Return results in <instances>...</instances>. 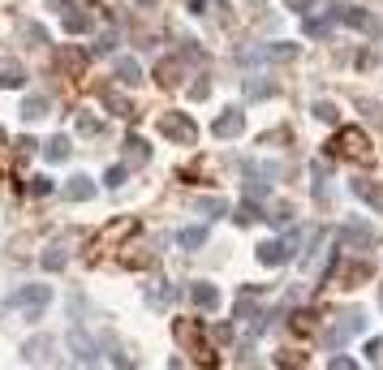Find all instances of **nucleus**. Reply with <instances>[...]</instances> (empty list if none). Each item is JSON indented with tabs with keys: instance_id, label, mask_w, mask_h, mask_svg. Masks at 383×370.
<instances>
[{
	"instance_id": "nucleus-1",
	"label": "nucleus",
	"mask_w": 383,
	"mask_h": 370,
	"mask_svg": "<svg viewBox=\"0 0 383 370\" xmlns=\"http://www.w3.org/2000/svg\"><path fill=\"white\" fill-rule=\"evenodd\" d=\"M302 241H306V229H293L289 237H271V241L258 245V262H263V267H285V262L297 254Z\"/></svg>"
},
{
	"instance_id": "nucleus-2",
	"label": "nucleus",
	"mask_w": 383,
	"mask_h": 370,
	"mask_svg": "<svg viewBox=\"0 0 383 370\" xmlns=\"http://www.w3.org/2000/svg\"><path fill=\"white\" fill-rule=\"evenodd\" d=\"M358 332H366V314H362V310H345L341 319H336L332 328H327V336H323V340H327V349H341V345H349Z\"/></svg>"
},
{
	"instance_id": "nucleus-3",
	"label": "nucleus",
	"mask_w": 383,
	"mask_h": 370,
	"mask_svg": "<svg viewBox=\"0 0 383 370\" xmlns=\"http://www.w3.org/2000/svg\"><path fill=\"white\" fill-rule=\"evenodd\" d=\"M332 151H336V155H349V160H358V164H370V160H375L370 138H366L362 129H341L336 142H332Z\"/></svg>"
},
{
	"instance_id": "nucleus-4",
	"label": "nucleus",
	"mask_w": 383,
	"mask_h": 370,
	"mask_svg": "<svg viewBox=\"0 0 383 370\" xmlns=\"http://www.w3.org/2000/svg\"><path fill=\"white\" fill-rule=\"evenodd\" d=\"M47 301H52V289H47V284H26V289H18V293L9 297V306L22 310L26 319H39Z\"/></svg>"
},
{
	"instance_id": "nucleus-5",
	"label": "nucleus",
	"mask_w": 383,
	"mask_h": 370,
	"mask_svg": "<svg viewBox=\"0 0 383 370\" xmlns=\"http://www.w3.org/2000/svg\"><path fill=\"white\" fill-rule=\"evenodd\" d=\"M341 245H345V250H375V245H379V229L366 224V220H345Z\"/></svg>"
},
{
	"instance_id": "nucleus-6",
	"label": "nucleus",
	"mask_w": 383,
	"mask_h": 370,
	"mask_svg": "<svg viewBox=\"0 0 383 370\" xmlns=\"http://www.w3.org/2000/svg\"><path fill=\"white\" fill-rule=\"evenodd\" d=\"M159 134L173 138V142H181V146H190V142L198 138V125H194L185 112H164V117H159Z\"/></svg>"
},
{
	"instance_id": "nucleus-7",
	"label": "nucleus",
	"mask_w": 383,
	"mask_h": 370,
	"mask_svg": "<svg viewBox=\"0 0 383 370\" xmlns=\"http://www.w3.org/2000/svg\"><path fill=\"white\" fill-rule=\"evenodd\" d=\"M241 129H246V112L241 108H224L220 117H215V125H211L215 138H237Z\"/></svg>"
},
{
	"instance_id": "nucleus-8",
	"label": "nucleus",
	"mask_w": 383,
	"mask_h": 370,
	"mask_svg": "<svg viewBox=\"0 0 383 370\" xmlns=\"http://www.w3.org/2000/svg\"><path fill=\"white\" fill-rule=\"evenodd\" d=\"M332 18H336V26H353V30H375V18H370L366 9H358V5H349V9H332Z\"/></svg>"
},
{
	"instance_id": "nucleus-9",
	"label": "nucleus",
	"mask_w": 383,
	"mask_h": 370,
	"mask_svg": "<svg viewBox=\"0 0 383 370\" xmlns=\"http://www.w3.org/2000/svg\"><path fill=\"white\" fill-rule=\"evenodd\" d=\"M69 353H74L82 366H95V362H99V349H95V340H91L86 332H69Z\"/></svg>"
},
{
	"instance_id": "nucleus-10",
	"label": "nucleus",
	"mask_w": 383,
	"mask_h": 370,
	"mask_svg": "<svg viewBox=\"0 0 383 370\" xmlns=\"http://www.w3.org/2000/svg\"><path fill=\"white\" fill-rule=\"evenodd\" d=\"M61 194H65L69 202H86V198H95V181H91L86 173H78V177H69V181L61 185Z\"/></svg>"
},
{
	"instance_id": "nucleus-11",
	"label": "nucleus",
	"mask_w": 383,
	"mask_h": 370,
	"mask_svg": "<svg viewBox=\"0 0 383 370\" xmlns=\"http://www.w3.org/2000/svg\"><path fill=\"white\" fill-rule=\"evenodd\" d=\"M190 301H194L198 310H215V306H220V289L207 284V280H198V284H190Z\"/></svg>"
},
{
	"instance_id": "nucleus-12",
	"label": "nucleus",
	"mask_w": 383,
	"mask_h": 370,
	"mask_svg": "<svg viewBox=\"0 0 383 370\" xmlns=\"http://www.w3.org/2000/svg\"><path fill=\"white\" fill-rule=\"evenodd\" d=\"M39 262H43V272H61L65 262H69V250H65L61 241H52V245L43 250V258H39Z\"/></svg>"
},
{
	"instance_id": "nucleus-13",
	"label": "nucleus",
	"mask_w": 383,
	"mask_h": 370,
	"mask_svg": "<svg viewBox=\"0 0 383 370\" xmlns=\"http://www.w3.org/2000/svg\"><path fill=\"white\" fill-rule=\"evenodd\" d=\"M47 353H52V336H35L22 345V362H47Z\"/></svg>"
},
{
	"instance_id": "nucleus-14",
	"label": "nucleus",
	"mask_w": 383,
	"mask_h": 370,
	"mask_svg": "<svg viewBox=\"0 0 383 370\" xmlns=\"http://www.w3.org/2000/svg\"><path fill=\"white\" fill-rule=\"evenodd\" d=\"M47 108H52L47 95H26V99H22V117H26V121H43Z\"/></svg>"
},
{
	"instance_id": "nucleus-15",
	"label": "nucleus",
	"mask_w": 383,
	"mask_h": 370,
	"mask_svg": "<svg viewBox=\"0 0 383 370\" xmlns=\"http://www.w3.org/2000/svg\"><path fill=\"white\" fill-rule=\"evenodd\" d=\"M125 160H130V164H147V160H151L147 138H138V134H130V138H125Z\"/></svg>"
},
{
	"instance_id": "nucleus-16",
	"label": "nucleus",
	"mask_w": 383,
	"mask_h": 370,
	"mask_svg": "<svg viewBox=\"0 0 383 370\" xmlns=\"http://www.w3.org/2000/svg\"><path fill=\"white\" fill-rule=\"evenodd\" d=\"M91 22H95V18H91L86 9H69V13H61V26H65L69 35H82V30H91Z\"/></svg>"
},
{
	"instance_id": "nucleus-17",
	"label": "nucleus",
	"mask_w": 383,
	"mask_h": 370,
	"mask_svg": "<svg viewBox=\"0 0 383 370\" xmlns=\"http://www.w3.org/2000/svg\"><path fill=\"white\" fill-rule=\"evenodd\" d=\"M117 82L138 86V82H142V65H138L134 57H121V61H117Z\"/></svg>"
},
{
	"instance_id": "nucleus-18",
	"label": "nucleus",
	"mask_w": 383,
	"mask_h": 370,
	"mask_svg": "<svg viewBox=\"0 0 383 370\" xmlns=\"http://www.w3.org/2000/svg\"><path fill=\"white\" fill-rule=\"evenodd\" d=\"M353 194L366 202V207H375V211H383V190L379 185H370V181H353Z\"/></svg>"
},
{
	"instance_id": "nucleus-19",
	"label": "nucleus",
	"mask_w": 383,
	"mask_h": 370,
	"mask_svg": "<svg viewBox=\"0 0 383 370\" xmlns=\"http://www.w3.org/2000/svg\"><path fill=\"white\" fill-rule=\"evenodd\" d=\"M43 155H47V160H52V164H61V160H69V138H65V134H57V138H52V142L43 146Z\"/></svg>"
},
{
	"instance_id": "nucleus-20",
	"label": "nucleus",
	"mask_w": 383,
	"mask_h": 370,
	"mask_svg": "<svg viewBox=\"0 0 383 370\" xmlns=\"http://www.w3.org/2000/svg\"><path fill=\"white\" fill-rule=\"evenodd\" d=\"M26 82V69L18 65V61H5L0 65V86H22Z\"/></svg>"
},
{
	"instance_id": "nucleus-21",
	"label": "nucleus",
	"mask_w": 383,
	"mask_h": 370,
	"mask_svg": "<svg viewBox=\"0 0 383 370\" xmlns=\"http://www.w3.org/2000/svg\"><path fill=\"white\" fill-rule=\"evenodd\" d=\"M375 272H370V262H345V267H341V280L345 284H353V280H370Z\"/></svg>"
},
{
	"instance_id": "nucleus-22",
	"label": "nucleus",
	"mask_w": 383,
	"mask_h": 370,
	"mask_svg": "<svg viewBox=\"0 0 383 370\" xmlns=\"http://www.w3.org/2000/svg\"><path fill=\"white\" fill-rule=\"evenodd\" d=\"M202 241H207V229H202V224H198V229H181V233H177V245H181V250H198Z\"/></svg>"
},
{
	"instance_id": "nucleus-23",
	"label": "nucleus",
	"mask_w": 383,
	"mask_h": 370,
	"mask_svg": "<svg viewBox=\"0 0 383 370\" xmlns=\"http://www.w3.org/2000/svg\"><path fill=\"white\" fill-rule=\"evenodd\" d=\"M103 103H108V108H113L117 117H130V112H134V108H130V99L117 95V91H103Z\"/></svg>"
},
{
	"instance_id": "nucleus-24",
	"label": "nucleus",
	"mask_w": 383,
	"mask_h": 370,
	"mask_svg": "<svg viewBox=\"0 0 383 370\" xmlns=\"http://www.w3.org/2000/svg\"><path fill=\"white\" fill-rule=\"evenodd\" d=\"M332 26H336V18H306V35H310V39H323Z\"/></svg>"
},
{
	"instance_id": "nucleus-25",
	"label": "nucleus",
	"mask_w": 383,
	"mask_h": 370,
	"mask_svg": "<svg viewBox=\"0 0 383 370\" xmlns=\"http://www.w3.org/2000/svg\"><path fill=\"white\" fill-rule=\"evenodd\" d=\"M310 112H314V117H319L323 125H336V117H341V112H336V103H327V99H319Z\"/></svg>"
},
{
	"instance_id": "nucleus-26",
	"label": "nucleus",
	"mask_w": 383,
	"mask_h": 370,
	"mask_svg": "<svg viewBox=\"0 0 383 370\" xmlns=\"http://www.w3.org/2000/svg\"><path fill=\"white\" fill-rule=\"evenodd\" d=\"M263 220H271V224H276V229H285V224L293 220V207H289V202H280V207H271V211H267V216H263Z\"/></svg>"
},
{
	"instance_id": "nucleus-27",
	"label": "nucleus",
	"mask_w": 383,
	"mask_h": 370,
	"mask_svg": "<svg viewBox=\"0 0 383 370\" xmlns=\"http://www.w3.org/2000/svg\"><path fill=\"white\" fill-rule=\"evenodd\" d=\"M78 134H86V138H95V134H103V125H99V117H91V112H78Z\"/></svg>"
},
{
	"instance_id": "nucleus-28",
	"label": "nucleus",
	"mask_w": 383,
	"mask_h": 370,
	"mask_svg": "<svg viewBox=\"0 0 383 370\" xmlns=\"http://www.w3.org/2000/svg\"><path fill=\"white\" fill-rule=\"evenodd\" d=\"M233 220H237L241 229H250V224H254V220H263V216H258V207H254V202H241V207H237V216H233Z\"/></svg>"
},
{
	"instance_id": "nucleus-29",
	"label": "nucleus",
	"mask_w": 383,
	"mask_h": 370,
	"mask_svg": "<svg viewBox=\"0 0 383 370\" xmlns=\"http://www.w3.org/2000/svg\"><path fill=\"white\" fill-rule=\"evenodd\" d=\"M198 211L207 220H215V216H224V198H198Z\"/></svg>"
},
{
	"instance_id": "nucleus-30",
	"label": "nucleus",
	"mask_w": 383,
	"mask_h": 370,
	"mask_svg": "<svg viewBox=\"0 0 383 370\" xmlns=\"http://www.w3.org/2000/svg\"><path fill=\"white\" fill-rule=\"evenodd\" d=\"M271 91H276V82H258V78L246 82V95H250V99H267Z\"/></svg>"
},
{
	"instance_id": "nucleus-31",
	"label": "nucleus",
	"mask_w": 383,
	"mask_h": 370,
	"mask_svg": "<svg viewBox=\"0 0 383 370\" xmlns=\"http://www.w3.org/2000/svg\"><path fill=\"white\" fill-rule=\"evenodd\" d=\"M173 297H177V289H168V284H164V289H147V301L151 306H168Z\"/></svg>"
},
{
	"instance_id": "nucleus-32",
	"label": "nucleus",
	"mask_w": 383,
	"mask_h": 370,
	"mask_svg": "<svg viewBox=\"0 0 383 370\" xmlns=\"http://www.w3.org/2000/svg\"><path fill=\"white\" fill-rule=\"evenodd\" d=\"M289 328H293L297 336H310V332H314V314H306V310H302V314H293V323H289Z\"/></svg>"
},
{
	"instance_id": "nucleus-33",
	"label": "nucleus",
	"mask_w": 383,
	"mask_h": 370,
	"mask_svg": "<svg viewBox=\"0 0 383 370\" xmlns=\"http://www.w3.org/2000/svg\"><path fill=\"white\" fill-rule=\"evenodd\" d=\"M125 177H130L125 164H117V168H108V173H103V185H113V190H117V185H125Z\"/></svg>"
},
{
	"instance_id": "nucleus-34",
	"label": "nucleus",
	"mask_w": 383,
	"mask_h": 370,
	"mask_svg": "<svg viewBox=\"0 0 383 370\" xmlns=\"http://www.w3.org/2000/svg\"><path fill=\"white\" fill-rule=\"evenodd\" d=\"M159 82H164V86L177 82V61H164V65H159Z\"/></svg>"
},
{
	"instance_id": "nucleus-35",
	"label": "nucleus",
	"mask_w": 383,
	"mask_h": 370,
	"mask_svg": "<svg viewBox=\"0 0 383 370\" xmlns=\"http://www.w3.org/2000/svg\"><path fill=\"white\" fill-rule=\"evenodd\" d=\"M358 103L366 108V117H370V121H379V125H383V103H375V99H358Z\"/></svg>"
},
{
	"instance_id": "nucleus-36",
	"label": "nucleus",
	"mask_w": 383,
	"mask_h": 370,
	"mask_svg": "<svg viewBox=\"0 0 383 370\" xmlns=\"http://www.w3.org/2000/svg\"><path fill=\"white\" fill-rule=\"evenodd\" d=\"M113 43H117V30H103V35H99V43H95V52L103 57V52H113Z\"/></svg>"
},
{
	"instance_id": "nucleus-37",
	"label": "nucleus",
	"mask_w": 383,
	"mask_h": 370,
	"mask_svg": "<svg viewBox=\"0 0 383 370\" xmlns=\"http://www.w3.org/2000/svg\"><path fill=\"white\" fill-rule=\"evenodd\" d=\"M211 336L220 340V345H229V340H233V328H229V323H215V328H211Z\"/></svg>"
},
{
	"instance_id": "nucleus-38",
	"label": "nucleus",
	"mask_w": 383,
	"mask_h": 370,
	"mask_svg": "<svg viewBox=\"0 0 383 370\" xmlns=\"http://www.w3.org/2000/svg\"><path fill=\"white\" fill-rule=\"evenodd\" d=\"M190 95H194V99H207V95H211V82H207V78H202V82H194V86H190Z\"/></svg>"
},
{
	"instance_id": "nucleus-39",
	"label": "nucleus",
	"mask_w": 383,
	"mask_h": 370,
	"mask_svg": "<svg viewBox=\"0 0 383 370\" xmlns=\"http://www.w3.org/2000/svg\"><path fill=\"white\" fill-rule=\"evenodd\" d=\"M47 190H52L47 177H30V194H47Z\"/></svg>"
},
{
	"instance_id": "nucleus-40",
	"label": "nucleus",
	"mask_w": 383,
	"mask_h": 370,
	"mask_svg": "<svg viewBox=\"0 0 383 370\" xmlns=\"http://www.w3.org/2000/svg\"><path fill=\"white\" fill-rule=\"evenodd\" d=\"M246 194L258 202V198H267V185H263V181H250V185H246Z\"/></svg>"
},
{
	"instance_id": "nucleus-41",
	"label": "nucleus",
	"mask_w": 383,
	"mask_h": 370,
	"mask_svg": "<svg viewBox=\"0 0 383 370\" xmlns=\"http://www.w3.org/2000/svg\"><path fill=\"white\" fill-rule=\"evenodd\" d=\"M276 362H280V366H306V357H302V353H280Z\"/></svg>"
},
{
	"instance_id": "nucleus-42",
	"label": "nucleus",
	"mask_w": 383,
	"mask_h": 370,
	"mask_svg": "<svg viewBox=\"0 0 383 370\" xmlns=\"http://www.w3.org/2000/svg\"><path fill=\"white\" fill-rule=\"evenodd\" d=\"M366 357H370V362H379V357H383V336H379V340H370V345H366Z\"/></svg>"
},
{
	"instance_id": "nucleus-43",
	"label": "nucleus",
	"mask_w": 383,
	"mask_h": 370,
	"mask_svg": "<svg viewBox=\"0 0 383 370\" xmlns=\"http://www.w3.org/2000/svg\"><path fill=\"white\" fill-rule=\"evenodd\" d=\"M47 5L57 9V13H69V9H74V0H47Z\"/></svg>"
},
{
	"instance_id": "nucleus-44",
	"label": "nucleus",
	"mask_w": 383,
	"mask_h": 370,
	"mask_svg": "<svg viewBox=\"0 0 383 370\" xmlns=\"http://www.w3.org/2000/svg\"><path fill=\"white\" fill-rule=\"evenodd\" d=\"M332 370H353V357H332Z\"/></svg>"
},
{
	"instance_id": "nucleus-45",
	"label": "nucleus",
	"mask_w": 383,
	"mask_h": 370,
	"mask_svg": "<svg viewBox=\"0 0 383 370\" xmlns=\"http://www.w3.org/2000/svg\"><path fill=\"white\" fill-rule=\"evenodd\" d=\"M207 5H211V0H190V9H194V13H207Z\"/></svg>"
},
{
	"instance_id": "nucleus-46",
	"label": "nucleus",
	"mask_w": 383,
	"mask_h": 370,
	"mask_svg": "<svg viewBox=\"0 0 383 370\" xmlns=\"http://www.w3.org/2000/svg\"><path fill=\"white\" fill-rule=\"evenodd\" d=\"M289 5L293 9H306V5H319V0H289Z\"/></svg>"
},
{
	"instance_id": "nucleus-47",
	"label": "nucleus",
	"mask_w": 383,
	"mask_h": 370,
	"mask_svg": "<svg viewBox=\"0 0 383 370\" xmlns=\"http://www.w3.org/2000/svg\"><path fill=\"white\" fill-rule=\"evenodd\" d=\"M134 5H142V9H151V5H159V0H134Z\"/></svg>"
},
{
	"instance_id": "nucleus-48",
	"label": "nucleus",
	"mask_w": 383,
	"mask_h": 370,
	"mask_svg": "<svg viewBox=\"0 0 383 370\" xmlns=\"http://www.w3.org/2000/svg\"><path fill=\"white\" fill-rule=\"evenodd\" d=\"M379 306H383V284H379Z\"/></svg>"
},
{
	"instance_id": "nucleus-49",
	"label": "nucleus",
	"mask_w": 383,
	"mask_h": 370,
	"mask_svg": "<svg viewBox=\"0 0 383 370\" xmlns=\"http://www.w3.org/2000/svg\"><path fill=\"white\" fill-rule=\"evenodd\" d=\"M0 138H5V134H0Z\"/></svg>"
}]
</instances>
